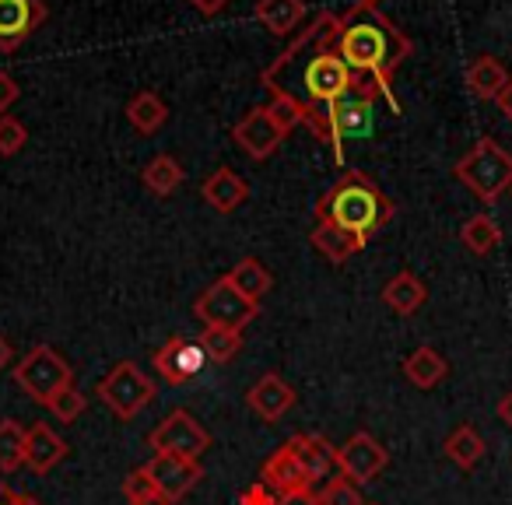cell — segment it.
I'll return each mask as SVG.
<instances>
[{
	"mask_svg": "<svg viewBox=\"0 0 512 505\" xmlns=\"http://www.w3.org/2000/svg\"><path fill=\"white\" fill-rule=\"evenodd\" d=\"M246 404H249V411H256V418L281 421L295 407V390L278 376V372H267V376H260L253 386H249Z\"/></svg>",
	"mask_w": 512,
	"mask_h": 505,
	"instance_id": "15",
	"label": "cell"
},
{
	"mask_svg": "<svg viewBox=\"0 0 512 505\" xmlns=\"http://www.w3.org/2000/svg\"><path fill=\"white\" fill-rule=\"evenodd\" d=\"M127 120L137 134L151 137L165 127V120H169V106H165L158 92H137L134 99L127 102Z\"/></svg>",
	"mask_w": 512,
	"mask_h": 505,
	"instance_id": "24",
	"label": "cell"
},
{
	"mask_svg": "<svg viewBox=\"0 0 512 505\" xmlns=\"http://www.w3.org/2000/svg\"><path fill=\"white\" fill-rule=\"evenodd\" d=\"M309 242L320 249L330 264H344V260H351L355 253H362L369 239L358 232H348V228H341V225H330V221H316L313 232H309Z\"/></svg>",
	"mask_w": 512,
	"mask_h": 505,
	"instance_id": "19",
	"label": "cell"
},
{
	"mask_svg": "<svg viewBox=\"0 0 512 505\" xmlns=\"http://www.w3.org/2000/svg\"><path fill=\"white\" fill-rule=\"evenodd\" d=\"M25 432L15 418L0 421V474H15L25 463Z\"/></svg>",
	"mask_w": 512,
	"mask_h": 505,
	"instance_id": "30",
	"label": "cell"
},
{
	"mask_svg": "<svg viewBox=\"0 0 512 505\" xmlns=\"http://www.w3.org/2000/svg\"><path fill=\"white\" fill-rule=\"evenodd\" d=\"M200 193H204V200L214 207V211L232 214L235 207H239L242 200L249 197V186H246V179L235 176L232 169H214L211 176L204 179V186H200Z\"/></svg>",
	"mask_w": 512,
	"mask_h": 505,
	"instance_id": "23",
	"label": "cell"
},
{
	"mask_svg": "<svg viewBox=\"0 0 512 505\" xmlns=\"http://www.w3.org/2000/svg\"><path fill=\"white\" fill-rule=\"evenodd\" d=\"M25 141H29V130H25V123L18 120V116H0V155L11 158L18 155V151L25 148Z\"/></svg>",
	"mask_w": 512,
	"mask_h": 505,
	"instance_id": "35",
	"label": "cell"
},
{
	"mask_svg": "<svg viewBox=\"0 0 512 505\" xmlns=\"http://www.w3.org/2000/svg\"><path fill=\"white\" fill-rule=\"evenodd\" d=\"M193 313H197V320H204V327L246 330L249 323L256 320L260 306H256V302H249L246 295L235 292V285L228 281V274H225V278L211 281V285L197 295V302H193Z\"/></svg>",
	"mask_w": 512,
	"mask_h": 505,
	"instance_id": "8",
	"label": "cell"
},
{
	"mask_svg": "<svg viewBox=\"0 0 512 505\" xmlns=\"http://www.w3.org/2000/svg\"><path fill=\"white\" fill-rule=\"evenodd\" d=\"M46 22L43 0H0V50L15 53Z\"/></svg>",
	"mask_w": 512,
	"mask_h": 505,
	"instance_id": "14",
	"label": "cell"
},
{
	"mask_svg": "<svg viewBox=\"0 0 512 505\" xmlns=\"http://www.w3.org/2000/svg\"><path fill=\"white\" fill-rule=\"evenodd\" d=\"M278 505H320V495L313 488L292 491V495H278Z\"/></svg>",
	"mask_w": 512,
	"mask_h": 505,
	"instance_id": "39",
	"label": "cell"
},
{
	"mask_svg": "<svg viewBox=\"0 0 512 505\" xmlns=\"http://www.w3.org/2000/svg\"><path fill=\"white\" fill-rule=\"evenodd\" d=\"M0 505H22V495L8 484H0Z\"/></svg>",
	"mask_w": 512,
	"mask_h": 505,
	"instance_id": "42",
	"label": "cell"
},
{
	"mask_svg": "<svg viewBox=\"0 0 512 505\" xmlns=\"http://www.w3.org/2000/svg\"><path fill=\"white\" fill-rule=\"evenodd\" d=\"M260 481H264L271 491H278V495H292V491L313 488V481L306 477V470L299 467V460H295L288 446L274 449V453L267 456L264 470H260Z\"/></svg>",
	"mask_w": 512,
	"mask_h": 505,
	"instance_id": "18",
	"label": "cell"
},
{
	"mask_svg": "<svg viewBox=\"0 0 512 505\" xmlns=\"http://www.w3.org/2000/svg\"><path fill=\"white\" fill-rule=\"evenodd\" d=\"M362 4H376V0H362Z\"/></svg>",
	"mask_w": 512,
	"mask_h": 505,
	"instance_id": "47",
	"label": "cell"
},
{
	"mask_svg": "<svg viewBox=\"0 0 512 505\" xmlns=\"http://www.w3.org/2000/svg\"><path fill=\"white\" fill-rule=\"evenodd\" d=\"M144 470H148L155 488L162 491L172 505H176L179 498L190 495V491L197 488L200 477H204L200 460H183V456H169V453H155L148 463H144Z\"/></svg>",
	"mask_w": 512,
	"mask_h": 505,
	"instance_id": "11",
	"label": "cell"
},
{
	"mask_svg": "<svg viewBox=\"0 0 512 505\" xmlns=\"http://www.w3.org/2000/svg\"><path fill=\"white\" fill-rule=\"evenodd\" d=\"M460 242L470 253H477V257H488L491 249L502 242V228H498V221L491 218V214H474V218L463 221Z\"/></svg>",
	"mask_w": 512,
	"mask_h": 505,
	"instance_id": "28",
	"label": "cell"
},
{
	"mask_svg": "<svg viewBox=\"0 0 512 505\" xmlns=\"http://www.w3.org/2000/svg\"><path fill=\"white\" fill-rule=\"evenodd\" d=\"M446 372H449L446 358H442L435 348H428V344L418 351H411L407 362H404V376L411 379L418 390H432V386H439L442 379H446Z\"/></svg>",
	"mask_w": 512,
	"mask_h": 505,
	"instance_id": "25",
	"label": "cell"
},
{
	"mask_svg": "<svg viewBox=\"0 0 512 505\" xmlns=\"http://www.w3.org/2000/svg\"><path fill=\"white\" fill-rule=\"evenodd\" d=\"M337 32H341V15L320 11L313 25L302 29L274 64L264 67L260 81L267 92H285L306 113L341 99L355 85V71L337 53Z\"/></svg>",
	"mask_w": 512,
	"mask_h": 505,
	"instance_id": "1",
	"label": "cell"
},
{
	"mask_svg": "<svg viewBox=\"0 0 512 505\" xmlns=\"http://www.w3.org/2000/svg\"><path fill=\"white\" fill-rule=\"evenodd\" d=\"M456 179L484 204H495L505 190H512V155L491 137H481L467 155L456 162Z\"/></svg>",
	"mask_w": 512,
	"mask_h": 505,
	"instance_id": "5",
	"label": "cell"
},
{
	"mask_svg": "<svg viewBox=\"0 0 512 505\" xmlns=\"http://www.w3.org/2000/svg\"><path fill=\"white\" fill-rule=\"evenodd\" d=\"M386 463H390V453H386L369 432H355L337 449V470H341L344 477H351L355 484H369L372 477L383 474Z\"/></svg>",
	"mask_w": 512,
	"mask_h": 505,
	"instance_id": "13",
	"label": "cell"
},
{
	"mask_svg": "<svg viewBox=\"0 0 512 505\" xmlns=\"http://www.w3.org/2000/svg\"><path fill=\"white\" fill-rule=\"evenodd\" d=\"M22 505H43V502H36V498H29V495H22Z\"/></svg>",
	"mask_w": 512,
	"mask_h": 505,
	"instance_id": "46",
	"label": "cell"
},
{
	"mask_svg": "<svg viewBox=\"0 0 512 505\" xmlns=\"http://www.w3.org/2000/svg\"><path fill=\"white\" fill-rule=\"evenodd\" d=\"M15 383L29 393L36 404H50L60 390L74 386V369L50 348V344H36L22 365H15Z\"/></svg>",
	"mask_w": 512,
	"mask_h": 505,
	"instance_id": "6",
	"label": "cell"
},
{
	"mask_svg": "<svg viewBox=\"0 0 512 505\" xmlns=\"http://www.w3.org/2000/svg\"><path fill=\"white\" fill-rule=\"evenodd\" d=\"M239 505H278V491H271L264 481H256L239 495Z\"/></svg>",
	"mask_w": 512,
	"mask_h": 505,
	"instance_id": "37",
	"label": "cell"
},
{
	"mask_svg": "<svg viewBox=\"0 0 512 505\" xmlns=\"http://www.w3.org/2000/svg\"><path fill=\"white\" fill-rule=\"evenodd\" d=\"M383 302H386V309H393L397 316H414L428 302V288L414 271H400L386 281Z\"/></svg>",
	"mask_w": 512,
	"mask_h": 505,
	"instance_id": "22",
	"label": "cell"
},
{
	"mask_svg": "<svg viewBox=\"0 0 512 505\" xmlns=\"http://www.w3.org/2000/svg\"><path fill=\"white\" fill-rule=\"evenodd\" d=\"M498 109H502V113L512 120V78H509V88L502 92V99H498Z\"/></svg>",
	"mask_w": 512,
	"mask_h": 505,
	"instance_id": "45",
	"label": "cell"
},
{
	"mask_svg": "<svg viewBox=\"0 0 512 505\" xmlns=\"http://www.w3.org/2000/svg\"><path fill=\"white\" fill-rule=\"evenodd\" d=\"M99 400L116 414L120 421H130L155 400V383L141 372L137 362H120L102 376L99 383Z\"/></svg>",
	"mask_w": 512,
	"mask_h": 505,
	"instance_id": "7",
	"label": "cell"
},
{
	"mask_svg": "<svg viewBox=\"0 0 512 505\" xmlns=\"http://www.w3.org/2000/svg\"><path fill=\"white\" fill-rule=\"evenodd\" d=\"M148 491H158V488H155V481H151L148 470H144V467L130 470V474L123 477V498H127V502H134V498L148 495Z\"/></svg>",
	"mask_w": 512,
	"mask_h": 505,
	"instance_id": "36",
	"label": "cell"
},
{
	"mask_svg": "<svg viewBox=\"0 0 512 505\" xmlns=\"http://www.w3.org/2000/svg\"><path fill=\"white\" fill-rule=\"evenodd\" d=\"M18 95H22V88H18V81L11 78L8 71H0V116H4L11 106H15Z\"/></svg>",
	"mask_w": 512,
	"mask_h": 505,
	"instance_id": "38",
	"label": "cell"
},
{
	"mask_svg": "<svg viewBox=\"0 0 512 505\" xmlns=\"http://www.w3.org/2000/svg\"><path fill=\"white\" fill-rule=\"evenodd\" d=\"M267 113H271V120L278 123V127L285 130V134H292L295 127H302V123H306V109H302L295 99H288L285 92H271Z\"/></svg>",
	"mask_w": 512,
	"mask_h": 505,
	"instance_id": "32",
	"label": "cell"
},
{
	"mask_svg": "<svg viewBox=\"0 0 512 505\" xmlns=\"http://www.w3.org/2000/svg\"><path fill=\"white\" fill-rule=\"evenodd\" d=\"M376 99H386L393 106V113H400V102L390 88H383L376 78L355 74V85H351L341 99L330 102V106L306 113L302 127H309L320 141H327L330 148H334L337 162H341L344 144L362 141V137H369L372 127H376Z\"/></svg>",
	"mask_w": 512,
	"mask_h": 505,
	"instance_id": "3",
	"label": "cell"
},
{
	"mask_svg": "<svg viewBox=\"0 0 512 505\" xmlns=\"http://www.w3.org/2000/svg\"><path fill=\"white\" fill-rule=\"evenodd\" d=\"M207 446H211V432H207L190 411H172L169 418L151 432V449H155V453L200 460Z\"/></svg>",
	"mask_w": 512,
	"mask_h": 505,
	"instance_id": "9",
	"label": "cell"
},
{
	"mask_svg": "<svg viewBox=\"0 0 512 505\" xmlns=\"http://www.w3.org/2000/svg\"><path fill=\"white\" fill-rule=\"evenodd\" d=\"M211 362V358L204 355V348H200V341H186V337H169V341L162 344V348L155 351V372L165 379V383L172 386H183L190 383V379H197L200 372H204V365Z\"/></svg>",
	"mask_w": 512,
	"mask_h": 505,
	"instance_id": "10",
	"label": "cell"
},
{
	"mask_svg": "<svg viewBox=\"0 0 512 505\" xmlns=\"http://www.w3.org/2000/svg\"><path fill=\"white\" fill-rule=\"evenodd\" d=\"M256 22L278 39L295 36L306 22V0H256Z\"/></svg>",
	"mask_w": 512,
	"mask_h": 505,
	"instance_id": "21",
	"label": "cell"
},
{
	"mask_svg": "<svg viewBox=\"0 0 512 505\" xmlns=\"http://www.w3.org/2000/svg\"><path fill=\"white\" fill-rule=\"evenodd\" d=\"M85 407H88L85 393L74 390V386H67V390H60L57 397H53L50 404H46V411H50L53 418H60V421H78Z\"/></svg>",
	"mask_w": 512,
	"mask_h": 505,
	"instance_id": "34",
	"label": "cell"
},
{
	"mask_svg": "<svg viewBox=\"0 0 512 505\" xmlns=\"http://www.w3.org/2000/svg\"><path fill=\"white\" fill-rule=\"evenodd\" d=\"M183 179H186L183 165H179L172 155H155L141 172L144 190H151L155 197H169L172 190H179V186H183Z\"/></svg>",
	"mask_w": 512,
	"mask_h": 505,
	"instance_id": "27",
	"label": "cell"
},
{
	"mask_svg": "<svg viewBox=\"0 0 512 505\" xmlns=\"http://www.w3.org/2000/svg\"><path fill=\"white\" fill-rule=\"evenodd\" d=\"M498 418L512 428V393H509V397H502V404H498Z\"/></svg>",
	"mask_w": 512,
	"mask_h": 505,
	"instance_id": "44",
	"label": "cell"
},
{
	"mask_svg": "<svg viewBox=\"0 0 512 505\" xmlns=\"http://www.w3.org/2000/svg\"><path fill=\"white\" fill-rule=\"evenodd\" d=\"M467 88L477 95V99L498 102L505 88H509V71H505L498 57L481 53V57H474V60H470V67H467Z\"/></svg>",
	"mask_w": 512,
	"mask_h": 505,
	"instance_id": "20",
	"label": "cell"
},
{
	"mask_svg": "<svg viewBox=\"0 0 512 505\" xmlns=\"http://www.w3.org/2000/svg\"><path fill=\"white\" fill-rule=\"evenodd\" d=\"M190 4L200 11V15H218V11L225 8L228 0H190Z\"/></svg>",
	"mask_w": 512,
	"mask_h": 505,
	"instance_id": "40",
	"label": "cell"
},
{
	"mask_svg": "<svg viewBox=\"0 0 512 505\" xmlns=\"http://www.w3.org/2000/svg\"><path fill=\"white\" fill-rule=\"evenodd\" d=\"M337 53H341V60L355 74L376 78L383 88H390L393 74L411 57V39H407L376 4H362V0H358L355 8H348L341 15Z\"/></svg>",
	"mask_w": 512,
	"mask_h": 505,
	"instance_id": "2",
	"label": "cell"
},
{
	"mask_svg": "<svg viewBox=\"0 0 512 505\" xmlns=\"http://www.w3.org/2000/svg\"><path fill=\"white\" fill-rule=\"evenodd\" d=\"M200 348L211 362L225 365L232 362L235 355L242 351V330H228V327H204L200 334Z\"/></svg>",
	"mask_w": 512,
	"mask_h": 505,
	"instance_id": "31",
	"label": "cell"
},
{
	"mask_svg": "<svg viewBox=\"0 0 512 505\" xmlns=\"http://www.w3.org/2000/svg\"><path fill=\"white\" fill-rule=\"evenodd\" d=\"M292 449V456L299 460V467L306 470L309 481H323L330 470L337 467V446L327 439V435H316V432H299L285 442Z\"/></svg>",
	"mask_w": 512,
	"mask_h": 505,
	"instance_id": "16",
	"label": "cell"
},
{
	"mask_svg": "<svg viewBox=\"0 0 512 505\" xmlns=\"http://www.w3.org/2000/svg\"><path fill=\"white\" fill-rule=\"evenodd\" d=\"M285 137H288V134L278 127V123L271 120L267 106L249 109V113L242 116V120L232 127V141L239 144V148L246 151L249 158H256V162H264V158H271L274 151L281 148V141H285Z\"/></svg>",
	"mask_w": 512,
	"mask_h": 505,
	"instance_id": "12",
	"label": "cell"
},
{
	"mask_svg": "<svg viewBox=\"0 0 512 505\" xmlns=\"http://www.w3.org/2000/svg\"><path fill=\"white\" fill-rule=\"evenodd\" d=\"M130 505H172V502L162 495V491H148V495L134 498V502H130Z\"/></svg>",
	"mask_w": 512,
	"mask_h": 505,
	"instance_id": "41",
	"label": "cell"
},
{
	"mask_svg": "<svg viewBox=\"0 0 512 505\" xmlns=\"http://www.w3.org/2000/svg\"><path fill=\"white\" fill-rule=\"evenodd\" d=\"M67 449L71 446H67L50 425L39 421V425H32L29 432H25V467L36 470V474H50L67 456Z\"/></svg>",
	"mask_w": 512,
	"mask_h": 505,
	"instance_id": "17",
	"label": "cell"
},
{
	"mask_svg": "<svg viewBox=\"0 0 512 505\" xmlns=\"http://www.w3.org/2000/svg\"><path fill=\"white\" fill-rule=\"evenodd\" d=\"M446 456L456 463V467H463V470H470V467H477L481 463V456H484V439L474 432L470 425H460L453 435L446 439Z\"/></svg>",
	"mask_w": 512,
	"mask_h": 505,
	"instance_id": "29",
	"label": "cell"
},
{
	"mask_svg": "<svg viewBox=\"0 0 512 505\" xmlns=\"http://www.w3.org/2000/svg\"><path fill=\"white\" fill-rule=\"evenodd\" d=\"M11 358H15V351H11V344L4 341V334H0V372L8 369V365H11Z\"/></svg>",
	"mask_w": 512,
	"mask_h": 505,
	"instance_id": "43",
	"label": "cell"
},
{
	"mask_svg": "<svg viewBox=\"0 0 512 505\" xmlns=\"http://www.w3.org/2000/svg\"><path fill=\"white\" fill-rule=\"evenodd\" d=\"M228 281L235 285V292L246 295V299L256 302V306H260V299H264V295L274 288L271 271H267V267L260 264V260H253V257L239 260V264L232 267V274H228Z\"/></svg>",
	"mask_w": 512,
	"mask_h": 505,
	"instance_id": "26",
	"label": "cell"
},
{
	"mask_svg": "<svg viewBox=\"0 0 512 505\" xmlns=\"http://www.w3.org/2000/svg\"><path fill=\"white\" fill-rule=\"evenodd\" d=\"M397 204L372 183L362 172H344L320 200H316V221H330V225H341L348 232L358 235H376L383 225H390Z\"/></svg>",
	"mask_w": 512,
	"mask_h": 505,
	"instance_id": "4",
	"label": "cell"
},
{
	"mask_svg": "<svg viewBox=\"0 0 512 505\" xmlns=\"http://www.w3.org/2000/svg\"><path fill=\"white\" fill-rule=\"evenodd\" d=\"M320 505H365L362 495H358V484L351 477L337 474L327 481V488L320 491Z\"/></svg>",
	"mask_w": 512,
	"mask_h": 505,
	"instance_id": "33",
	"label": "cell"
}]
</instances>
